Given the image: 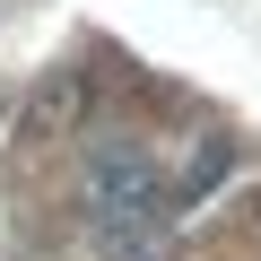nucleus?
<instances>
[{
  "label": "nucleus",
  "mask_w": 261,
  "mask_h": 261,
  "mask_svg": "<svg viewBox=\"0 0 261 261\" xmlns=\"http://www.w3.org/2000/svg\"><path fill=\"white\" fill-rule=\"evenodd\" d=\"M79 209H87V235H105V226H174V183L140 140H96L87 166H79Z\"/></svg>",
  "instance_id": "1"
}]
</instances>
